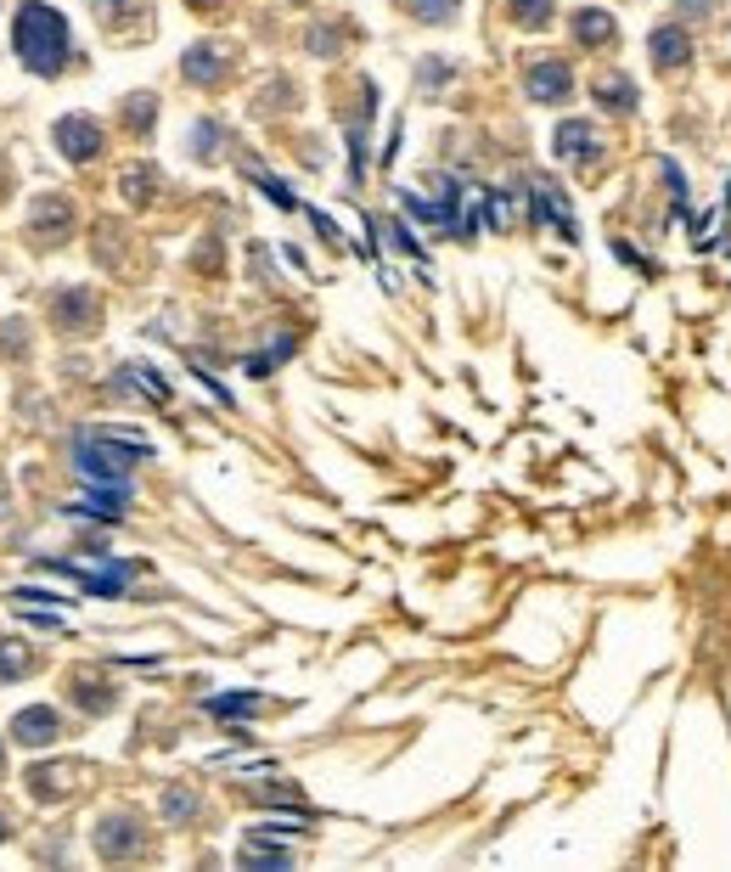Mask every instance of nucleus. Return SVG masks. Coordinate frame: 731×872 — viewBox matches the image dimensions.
<instances>
[{
	"instance_id": "obj_1",
	"label": "nucleus",
	"mask_w": 731,
	"mask_h": 872,
	"mask_svg": "<svg viewBox=\"0 0 731 872\" xmlns=\"http://www.w3.org/2000/svg\"><path fill=\"white\" fill-rule=\"evenodd\" d=\"M12 51L29 73L57 79L62 62H68V18L57 7H46V0H23L18 23H12Z\"/></svg>"
},
{
	"instance_id": "obj_2",
	"label": "nucleus",
	"mask_w": 731,
	"mask_h": 872,
	"mask_svg": "<svg viewBox=\"0 0 731 872\" xmlns=\"http://www.w3.org/2000/svg\"><path fill=\"white\" fill-rule=\"evenodd\" d=\"M152 445L136 440V433H113V428H90L73 440V468L90 484H130V468L147 462Z\"/></svg>"
},
{
	"instance_id": "obj_3",
	"label": "nucleus",
	"mask_w": 731,
	"mask_h": 872,
	"mask_svg": "<svg viewBox=\"0 0 731 872\" xmlns=\"http://www.w3.org/2000/svg\"><path fill=\"white\" fill-rule=\"evenodd\" d=\"M523 91H529V102H540V108H558V102L574 97V68H569L563 57H540V62H529V73H523Z\"/></svg>"
},
{
	"instance_id": "obj_4",
	"label": "nucleus",
	"mask_w": 731,
	"mask_h": 872,
	"mask_svg": "<svg viewBox=\"0 0 731 872\" xmlns=\"http://www.w3.org/2000/svg\"><path fill=\"white\" fill-rule=\"evenodd\" d=\"M51 141H57V152L68 158V163H90L108 141H102V124L97 119H79V113H68V119H57L51 124Z\"/></svg>"
},
{
	"instance_id": "obj_5",
	"label": "nucleus",
	"mask_w": 731,
	"mask_h": 872,
	"mask_svg": "<svg viewBox=\"0 0 731 872\" xmlns=\"http://www.w3.org/2000/svg\"><path fill=\"white\" fill-rule=\"evenodd\" d=\"M97 850L108 861H124V855H141L147 850V828L136 816H102L97 822Z\"/></svg>"
},
{
	"instance_id": "obj_6",
	"label": "nucleus",
	"mask_w": 731,
	"mask_h": 872,
	"mask_svg": "<svg viewBox=\"0 0 731 872\" xmlns=\"http://www.w3.org/2000/svg\"><path fill=\"white\" fill-rule=\"evenodd\" d=\"M12 738H18L23 749H46V743L62 738V715H57L51 704H29V710L12 715Z\"/></svg>"
},
{
	"instance_id": "obj_7",
	"label": "nucleus",
	"mask_w": 731,
	"mask_h": 872,
	"mask_svg": "<svg viewBox=\"0 0 731 872\" xmlns=\"http://www.w3.org/2000/svg\"><path fill=\"white\" fill-rule=\"evenodd\" d=\"M51 321L62 332H90V327H97V299H90L84 288H68V293L51 299Z\"/></svg>"
},
{
	"instance_id": "obj_8",
	"label": "nucleus",
	"mask_w": 731,
	"mask_h": 872,
	"mask_svg": "<svg viewBox=\"0 0 731 872\" xmlns=\"http://www.w3.org/2000/svg\"><path fill=\"white\" fill-rule=\"evenodd\" d=\"M648 51H653V68H664V73H675V68H687V62H692V40H687V29H681V23L653 29Z\"/></svg>"
},
{
	"instance_id": "obj_9",
	"label": "nucleus",
	"mask_w": 731,
	"mask_h": 872,
	"mask_svg": "<svg viewBox=\"0 0 731 872\" xmlns=\"http://www.w3.org/2000/svg\"><path fill=\"white\" fill-rule=\"evenodd\" d=\"M180 73H187L192 84H220V79H226V57H220L214 46H192L187 62H180Z\"/></svg>"
},
{
	"instance_id": "obj_10",
	"label": "nucleus",
	"mask_w": 731,
	"mask_h": 872,
	"mask_svg": "<svg viewBox=\"0 0 731 872\" xmlns=\"http://www.w3.org/2000/svg\"><path fill=\"white\" fill-rule=\"evenodd\" d=\"M558 158H597V130L585 124V119H569V124H558Z\"/></svg>"
},
{
	"instance_id": "obj_11",
	"label": "nucleus",
	"mask_w": 731,
	"mask_h": 872,
	"mask_svg": "<svg viewBox=\"0 0 731 872\" xmlns=\"http://www.w3.org/2000/svg\"><path fill=\"white\" fill-rule=\"evenodd\" d=\"M597 102H602L608 113H635V84H630L624 73H602V79H597Z\"/></svg>"
},
{
	"instance_id": "obj_12",
	"label": "nucleus",
	"mask_w": 731,
	"mask_h": 872,
	"mask_svg": "<svg viewBox=\"0 0 731 872\" xmlns=\"http://www.w3.org/2000/svg\"><path fill=\"white\" fill-rule=\"evenodd\" d=\"M68 231H73V209H68L62 198H46V203L34 209V237L51 242V237H68Z\"/></svg>"
},
{
	"instance_id": "obj_13",
	"label": "nucleus",
	"mask_w": 731,
	"mask_h": 872,
	"mask_svg": "<svg viewBox=\"0 0 731 872\" xmlns=\"http://www.w3.org/2000/svg\"><path fill=\"white\" fill-rule=\"evenodd\" d=\"M574 40H580V46H608V40H613V18L597 12V7L574 12Z\"/></svg>"
},
{
	"instance_id": "obj_14",
	"label": "nucleus",
	"mask_w": 731,
	"mask_h": 872,
	"mask_svg": "<svg viewBox=\"0 0 731 872\" xmlns=\"http://www.w3.org/2000/svg\"><path fill=\"white\" fill-rule=\"evenodd\" d=\"M259 704H264L259 692H220V698H209L203 710H209V715H220V721H237V715H253Z\"/></svg>"
},
{
	"instance_id": "obj_15",
	"label": "nucleus",
	"mask_w": 731,
	"mask_h": 872,
	"mask_svg": "<svg viewBox=\"0 0 731 872\" xmlns=\"http://www.w3.org/2000/svg\"><path fill=\"white\" fill-rule=\"evenodd\" d=\"M73 704L90 710V715H108V710L119 704V692H113V686L102 692V681H73Z\"/></svg>"
},
{
	"instance_id": "obj_16",
	"label": "nucleus",
	"mask_w": 731,
	"mask_h": 872,
	"mask_svg": "<svg viewBox=\"0 0 731 872\" xmlns=\"http://www.w3.org/2000/svg\"><path fill=\"white\" fill-rule=\"evenodd\" d=\"M552 7H558V0H507V18L523 23V29H545V23H552Z\"/></svg>"
},
{
	"instance_id": "obj_17",
	"label": "nucleus",
	"mask_w": 731,
	"mask_h": 872,
	"mask_svg": "<svg viewBox=\"0 0 731 872\" xmlns=\"http://www.w3.org/2000/svg\"><path fill=\"white\" fill-rule=\"evenodd\" d=\"M119 187H124V198H130V203H147V198L158 192V169L136 163V169H124V181H119Z\"/></svg>"
},
{
	"instance_id": "obj_18",
	"label": "nucleus",
	"mask_w": 731,
	"mask_h": 872,
	"mask_svg": "<svg viewBox=\"0 0 731 872\" xmlns=\"http://www.w3.org/2000/svg\"><path fill=\"white\" fill-rule=\"evenodd\" d=\"M400 7H405L417 23H450V18H455V0H400Z\"/></svg>"
},
{
	"instance_id": "obj_19",
	"label": "nucleus",
	"mask_w": 731,
	"mask_h": 872,
	"mask_svg": "<svg viewBox=\"0 0 731 872\" xmlns=\"http://www.w3.org/2000/svg\"><path fill=\"white\" fill-rule=\"evenodd\" d=\"M57 776H62L57 765H34V771H29V794H34V800H57V794L68 789V782H57Z\"/></svg>"
},
{
	"instance_id": "obj_20",
	"label": "nucleus",
	"mask_w": 731,
	"mask_h": 872,
	"mask_svg": "<svg viewBox=\"0 0 731 872\" xmlns=\"http://www.w3.org/2000/svg\"><path fill=\"white\" fill-rule=\"evenodd\" d=\"M12 602H18V608H68L73 597H57V591H40V585H18Z\"/></svg>"
},
{
	"instance_id": "obj_21",
	"label": "nucleus",
	"mask_w": 731,
	"mask_h": 872,
	"mask_svg": "<svg viewBox=\"0 0 731 872\" xmlns=\"http://www.w3.org/2000/svg\"><path fill=\"white\" fill-rule=\"evenodd\" d=\"M29 670V648L23 642H0V681H12Z\"/></svg>"
},
{
	"instance_id": "obj_22",
	"label": "nucleus",
	"mask_w": 731,
	"mask_h": 872,
	"mask_svg": "<svg viewBox=\"0 0 731 872\" xmlns=\"http://www.w3.org/2000/svg\"><path fill=\"white\" fill-rule=\"evenodd\" d=\"M163 816H169V822H187V816H198V794H187V789H169V794H163Z\"/></svg>"
},
{
	"instance_id": "obj_23",
	"label": "nucleus",
	"mask_w": 731,
	"mask_h": 872,
	"mask_svg": "<svg viewBox=\"0 0 731 872\" xmlns=\"http://www.w3.org/2000/svg\"><path fill=\"white\" fill-rule=\"evenodd\" d=\"M152 119H158V102H152V97H130V108H124V124H130V130L141 136V130H147Z\"/></svg>"
},
{
	"instance_id": "obj_24",
	"label": "nucleus",
	"mask_w": 731,
	"mask_h": 872,
	"mask_svg": "<svg viewBox=\"0 0 731 872\" xmlns=\"http://www.w3.org/2000/svg\"><path fill=\"white\" fill-rule=\"evenodd\" d=\"M253 181H259V192H264L270 203H277V209H299V198H293L282 181H270V174H259V169H253Z\"/></svg>"
},
{
	"instance_id": "obj_25",
	"label": "nucleus",
	"mask_w": 731,
	"mask_h": 872,
	"mask_svg": "<svg viewBox=\"0 0 731 872\" xmlns=\"http://www.w3.org/2000/svg\"><path fill=\"white\" fill-rule=\"evenodd\" d=\"M124 372H130V378H136V383H141V389H147L152 400H169V383H163V378H158L152 367H124Z\"/></svg>"
},
{
	"instance_id": "obj_26",
	"label": "nucleus",
	"mask_w": 731,
	"mask_h": 872,
	"mask_svg": "<svg viewBox=\"0 0 731 872\" xmlns=\"http://www.w3.org/2000/svg\"><path fill=\"white\" fill-rule=\"evenodd\" d=\"M214 141H220V130H214V124H192V152H198V158H209V152H220Z\"/></svg>"
},
{
	"instance_id": "obj_27",
	"label": "nucleus",
	"mask_w": 731,
	"mask_h": 872,
	"mask_svg": "<svg viewBox=\"0 0 731 872\" xmlns=\"http://www.w3.org/2000/svg\"><path fill=\"white\" fill-rule=\"evenodd\" d=\"M675 12H681V18H709L714 0H675Z\"/></svg>"
},
{
	"instance_id": "obj_28",
	"label": "nucleus",
	"mask_w": 731,
	"mask_h": 872,
	"mask_svg": "<svg viewBox=\"0 0 731 872\" xmlns=\"http://www.w3.org/2000/svg\"><path fill=\"white\" fill-rule=\"evenodd\" d=\"M389 231H394V242H400V248H405V253H411V259H422V242H417V237H411V231H405V225H400V220H394V225H389Z\"/></svg>"
},
{
	"instance_id": "obj_29",
	"label": "nucleus",
	"mask_w": 731,
	"mask_h": 872,
	"mask_svg": "<svg viewBox=\"0 0 731 872\" xmlns=\"http://www.w3.org/2000/svg\"><path fill=\"white\" fill-rule=\"evenodd\" d=\"M7 833H12V828H7V816H0V844H7Z\"/></svg>"
},
{
	"instance_id": "obj_30",
	"label": "nucleus",
	"mask_w": 731,
	"mask_h": 872,
	"mask_svg": "<svg viewBox=\"0 0 731 872\" xmlns=\"http://www.w3.org/2000/svg\"><path fill=\"white\" fill-rule=\"evenodd\" d=\"M97 7H102V12H113V7H119V0H97Z\"/></svg>"
},
{
	"instance_id": "obj_31",
	"label": "nucleus",
	"mask_w": 731,
	"mask_h": 872,
	"mask_svg": "<svg viewBox=\"0 0 731 872\" xmlns=\"http://www.w3.org/2000/svg\"><path fill=\"white\" fill-rule=\"evenodd\" d=\"M0 771H7V749H0Z\"/></svg>"
}]
</instances>
